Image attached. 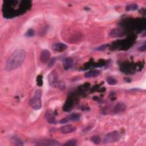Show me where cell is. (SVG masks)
Instances as JSON below:
<instances>
[{
	"label": "cell",
	"instance_id": "6da1fadb",
	"mask_svg": "<svg viewBox=\"0 0 146 146\" xmlns=\"http://www.w3.org/2000/svg\"><path fill=\"white\" fill-rule=\"evenodd\" d=\"M26 57V52L24 50H16L8 58L5 64V70L11 71L19 68L25 62Z\"/></svg>",
	"mask_w": 146,
	"mask_h": 146
},
{
	"label": "cell",
	"instance_id": "7a4b0ae2",
	"mask_svg": "<svg viewBox=\"0 0 146 146\" xmlns=\"http://www.w3.org/2000/svg\"><path fill=\"white\" fill-rule=\"evenodd\" d=\"M42 91L40 90H37L34 93V96L29 100L30 107L35 110H40L42 107Z\"/></svg>",
	"mask_w": 146,
	"mask_h": 146
},
{
	"label": "cell",
	"instance_id": "3957f363",
	"mask_svg": "<svg viewBox=\"0 0 146 146\" xmlns=\"http://www.w3.org/2000/svg\"><path fill=\"white\" fill-rule=\"evenodd\" d=\"M120 134L116 131H112L106 134L103 139V143L105 144L115 143L120 140Z\"/></svg>",
	"mask_w": 146,
	"mask_h": 146
},
{
	"label": "cell",
	"instance_id": "277c9868",
	"mask_svg": "<svg viewBox=\"0 0 146 146\" xmlns=\"http://www.w3.org/2000/svg\"><path fill=\"white\" fill-rule=\"evenodd\" d=\"M48 81L49 85L53 87H59L60 88L62 87L63 89L65 88V86L61 85L60 82H58V74L55 71H53L49 75L48 77Z\"/></svg>",
	"mask_w": 146,
	"mask_h": 146
},
{
	"label": "cell",
	"instance_id": "5b68a950",
	"mask_svg": "<svg viewBox=\"0 0 146 146\" xmlns=\"http://www.w3.org/2000/svg\"><path fill=\"white\" fill-rule=\"evenodd\" d=\"M36 144L39 145H59L60 143L53 139H40L34 141Z\"/></svg>",
	"mask_w": 146,
	"mask_h": 146
},
{
	"label": "cell",
	"instance_id": "8992f818",
	"mask_svg": "<svg viewBox=\"0 0 146 146\" xmlns=\"http://www.w3.org/2000/svg\"><path fill=\"white\" fill-rule=\"evenodd\" d=\"M46 120L49 124H57V120L55 119V116L53 113V112L51 110H47L45 112V115Z\"/></svg>",
	"mask_w": 146,
	"mask_h": 146
},
{
	"label": "cell",
	"instance_id": "52a82bcc",
	"mask_svg": "<svg viewBox=\"0 0 146 146\" xmlns=\"http://www.w3.org/2000/svg\"><path fill=\"white\" fill-rule=\"evenodd\" d=\"M80 118H81V115L79 114L74 113L70 115L69 116L66 118L62 119L61 120V123L62 124H65V123H68L70 121H78L80 119Z\"/></svg>",
	"mask_w": 146,
	"mask_h": 146
},
{
	"label": "cell",
	"instance_id": "ba28073f",
	"mask_svg": "<svg viewBox=\"0 0 146 146\" xmlns=\"http://www.w3.org/2000/svg\"><path fill=\"white\" fill-rule=\"evenodd\" d=\"M60 131L62 133H71L76 131V127L71 124H66L61 127Z\"/></svg>",
	"mask_w": 146,
	"mask_h": 146
},
{
	"label": "cell",
	"instance_id": "9c48e42d",
	"mask_svg": "<svg viewBox=\"0 0 146 146\" xmlns=\"http://www.w3.org/2000/svg\"><path fill=\"white\" fill-rule=\"evenodd\" d=\"M126 109V106L122 102L116 103L113 108V111L115 114H120L123 112Z\"/></svg>",
	"mask_w": 146,
	"mask_h": 146
},
{
	"label": "cell",
	"instance_id": "30bf717a",
	"mask_svg": "<svg viewBox=\"0 0 146 146\" xmlns=\"http://www.w3.org/2000/svg\"><path fill=\"white\" fill-rule=\"evenodd\" d=\"M51 54L48 50H44L42 51L40 55V61L43 63L48 62L50 58Z\"/></svg>",
	"mask_w": 146,
	"mask_h": 146
},
{
	"label": "cell",
	"instance_id": "8fae6325",
	"mask_svg": "<svg viewBox=\"0 0 146 146\" xmlns=\"http://www.w3.org/2000/svg\"><path fill=\"white\" fill-rule=\"evenodd\" d=\"M100 74H101L100 71L98 70H92L88 72H86L85 74V77L87 78H95L99 76Z\"/></svg>",
	"mask_w": 146,
	"mask_h": 146
},
{
	"label": "cell",
	"instance_id": "7c38bea8",
	"mask_svg": "<svg viewBox=\"0 0 146 146\" xmlns=\"http://www.w3.org/2000/svg\"><path fill=\"white\" fill-rule=\"evenodd\" d=\"M67 49V45L62 43H57L53 46V49L57 52H62Z\"/></svg>",
	"mask_w": 146,
	"mask_h": 146
},
{
	"label": "cell",
	"instance_id": "4fadbf2b",
	"mask_svg": "<svg viewBox=\"0 0 146 146\" xmlns=\"http://www.w3.org/2000/svg\"><path fill=\"white\" fill-rule=\"evenodd\" d=\"M73 65V59L71 58H66L64 59L63 62V66L65 70H67L70 69Z\"/></svg>",
	"mask_w": 146,
	"mask_h": 146
},
{
	"label": "cell",
	"instance_id": "5bb4252c",
	"mask_svg": "<svg viewBox=\"0 0 146 146\" xmlns=\"http://www.w3.org/2000/svg\"><path fill=\"white\" fill-rule=\"evenodd\" d=\"M73 106V102L72 100L70 99H69L68 100H67L65 104H64L63 110L65 111L69 112L71 110Z\"/></svg>",
	"mask_w": 146,
	"mask_h": 146
},
{
	"label": "cell",
	"instance_id": "9a60e30c",
	"mask_svg": "<svg viewBox=\"0 0 146 146\" xmlns=\"http://www.w3.org/2000/svg\"><path fill=\"white\" fill-rule=\"evenodd\" d=\"M138 9V5L136 4H132L127 5L126 8V11L129 12V11H135Z\"/></svg>",
	"mask_w": 146,
	"mask_h": 146
},
{
	"label": "cell",
	"instance_id": "2e32d148",
	"mask_svg": "<svg viewBox=\"0 0 146 146\" xmlns=\"http://www.w3.org/2000/svg\"><path fill=\"white\" fill-rule=\"evenodd\" d=\"M106 81H107V83L111 86H114V85H116L117 82H118L117 80L112 77H107L106 79Z\"/></svg>",
	"mask_w": 146,
	"mask_h": 146
},
{
	"label": "cell",
	"instance_id": "e0dca14e",
	"mask_svg": "<svg viewBox=\"0 0 146 146\" xmlns=\"http://www.w3.org/2000/svg\"><path fill=\"white\" fill-rule=\"evenodd\" d=\"M110 36L112 37H118L122 36V32L118 29H114L110 33Z\"/></svg>",
	"mask_w": 146,
	"mask_h": 146
},
{
	"label": "cell",
	"instance_id": "ac0fdd59",
	"mask_svg": "<svg viewBox=\"0 0 146 146\" xmlns=\"http://www.w3.org/2000/svg\"><path fill=\"white\" fill-rule=\"evenodd\" d=\"M91 140L95 144H98L100 143V138L99 136L98 135H95L93 136L91 138Z\"/></svg>",
	"mask_w": 146,
	"mask_h": 146
},
{
	"label": "cell",
	"instance_id": "d6986e66",
	"mask_svg": "<svg viewBox=\"0 0 146 146\" xmlns=\"http://www.w3.org/2000/svg\"><path fill=\"white\" fill-rule=\"evenodd\" d=\"M77 141L75 139H71L67 141L64 145H71V146H74L77 145Z\"/></svg>",
	"mask_w": 146,
	"mask_h": 146
},
{
	"label": "cell",
	"instance_id": "ffe728a7",
	"mask_svg": "<svg viewBox=\"0 0 146 146\" xmlns=\"http://www.w3.org/2000/svg\"><path fill=\"white\" fill-rule=\"evenodd\" d=\"M37 84L39 86H42L43 85V78L42 75H40L37 78Z\"/></svg>",
	"mask_w": 146,
	"mask_h": 146
},
{
	"label": "cell",
	"instance_id": "44dd1931",
	"mask_svg": "<svg viewBox=\"0 0 146 146\" xmlns=\"http://www.w3.org/2000/svg\"><path fill=\"white\" fill-rule=\"evenodd\" d=\"M13 141L15 143H16L17 145H24V143L22 141V140L21 139H20L19 138L17 137H13Z\"/></svg>",
	"mask_w": 146,
	"mask_h": 146
},
{
	"label": "cell",
	"instance_id": "7402d4cb",
	"mask_svg": "<svg viewBox=\"0 0 146 146\" xmlns=\"http://www.w3.org/2000/svg\"><path fill=\"white\" fill-rule=\"evenodd\" d=\"M34 33H35L34 30L33 29H29L28 30V32H26L25 36L26 37H32L34 36Z\"/></svg>",
	"mask_w": 146,
	"mask_h": 146
},
{
	"label": "cell",
	"instance_id": "603a6c76",
	"mask_svg": "<svg viewBox=\"0 0 146 146\" xmlns=\"http://www.w3.org/2000/svg\"><path fill=\"white\" fill-rule=\"evenodd\" d=\"M107 45H102V46H100L96 48L95 50L97 51H103L104 49H106L107 48Z\"/></svg>",
	"mask_w": 146,
	"mask_h": 146
},
{
	"label": "cell",
	"instance_id": "cb8c5ba5",
	"mask_svg": "<svg viewBox=\"0 0 146 146\" xmlns=\"http://www.w3.org/2000/svg\"><path fill=\"white\" fill-rule=\"evenodd\" d=\"M55 61H56V60H55V58H54L51 59L50 61V62H49V67H52L54 65V63H55Z\"/></svg>",
	"mask_w": 146,
	"mask_h": 146
},
{
	"label": "cell",
	"instance_id": "d4e9b609",
	"mask_svg": "<svg viewBox=\"0 0 146 146\" xmlns=\"http://www.w3.org/2000/svg\"><path fill=\"white\" fill-rule=\"evenodd\" d=\"M139 50L141 52H144L145 50V44L144 43L143 45H142L141 46H140L139 48Z\"/></svg>",
	"mask_w": 146,
	"mask_h": 146
}]
</instances>
